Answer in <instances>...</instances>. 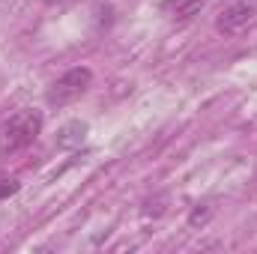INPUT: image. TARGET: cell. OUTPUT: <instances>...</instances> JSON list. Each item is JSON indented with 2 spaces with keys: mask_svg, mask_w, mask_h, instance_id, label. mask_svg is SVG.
Returning <instances> with one entry per match:
<instances>
[{
  "mask_svg": "<svg viewBox=\"0 0 257 254\" xmlns=\"http://www.w3.org/2000/svg\"><path fill=\"white\" fill-rule=\"evenodd\" d=\"M18 189H21V183H18L15 177H3V174H0V200L12 197V194H15Z\"/></svg>",
  "mask_w": 257,
  "mask_h": 254,
  "instance_id": "cell-7",
  "label": "cell"
},
{
  "mask_svg": "<svg viewBox=\"0 0 257 254\" xmlns=\"http://www.w3.org/2000/svg\"><path fill=\"white\" fill-rule=\"evenodd\" d=\"M203 6H206V0H162V3H159V9H162L168 18H174V21H189V18H194Z\"/></svg>",
  "mask_w": 257,
  "mask_h": 254,
  "instance_id": "cell-4",
  "label": "cell"
},
{
  "mask_svg": "<svg viewBox=\"0 0 257 254\" xmlns=\"http://www.w3.org/2000/svg\"><path fill=\"white\" fill-rule=\"evenodd\" d=\"M90 84H93V72L87 66H75V69L63 72L57 81H51V87L45 90V102L51 108H66L75 99H81L90 90Z\"/></svg>",
  "mask_w": 257,
  "mask_h": 254,
  "instance_id": "cell-2",
  "label": "cell"
},
{
  "mask_svg": "<svg viewBox=\"0 0 257 254\" xmlns=\"http://www.w3.org/2000/svg\"><path fill=\"white\" fill-rule=\"evenodd\" d=\"M42 3H57V0H42Z\"/></svg>",
  "mask_w": 257,
  "mask_h": 254,
  "instance_id": "cell-8",
  "label": "cell"
},
{
  "mask_svg": "<svg viewBox=\"0 0 257 254\" xmlns=\"http://www.w3.org/2000/svg\"><path fill=\"white\" fill-rule=\"evenodd\" d=\"M42 111L36 108H21L15 111L3 126H0V156H12L24 147H30L42 135Z\"/></svg>",
  "mask_w": 257,
  "mask_h": 254,
  "instance_id": "cell-1",
  "label": "cell"
},
{
  "mask_svg": "<svg viewBox=\"0 0 257 254\" xmlns=\"http://www.w3.org/2000/svg\"><path fill=\"white\" fill-rule=\"evenodd\" d=\"M84 138H87V123L72 120V123H66V126L57 132V147H60V150L81 147V144H84Z\"/></svg>",
  "mask_w": 257,
  "mask_h": 254,
  "instance_id": "cell-5",
  "label": "cell"
},
{
  "mask_svg": "<svg viewBox=\"0 0 257 254\" xmlns=\"http://www.w3.org/2000/svg\"><path fill=\"white\" fill-rule=\"evenodd\" d=\"M254 24H257V0H233L215 18V30L221 36H239Z\"/></svg>",
  "mask_w": 257,
  "mask_h": 254,
  "instance_id": "cell-3",
  "label": "cell"
},
{
  "mask_svg": "<svg viewBox=\"0 0 257 254\" xmlns=\"http://www.w3.org/2000/svg\"><path fill=\"white\" fill-rule=\"evenodd\" d=\"M209 215H212V209H209L206 203H197L192 209V215H189V224H192V227H203V224L209 221Z\"/></svg>",
  "mask_w": 257,
  "mask_h": 254,
  "instance_id": "cell-6",
  "label": "cell"
}]
</instances>
